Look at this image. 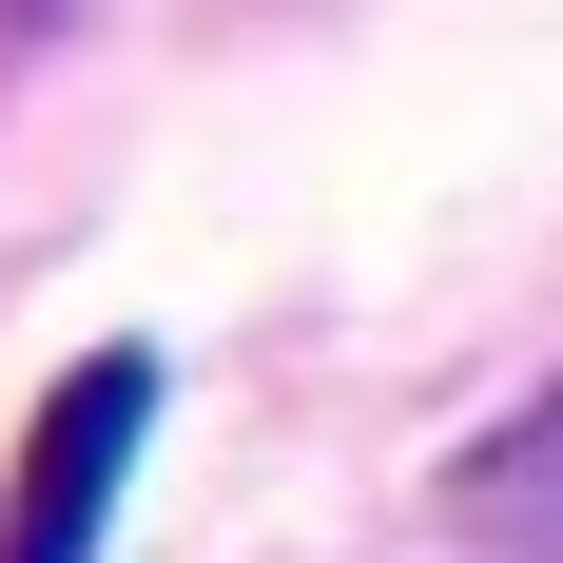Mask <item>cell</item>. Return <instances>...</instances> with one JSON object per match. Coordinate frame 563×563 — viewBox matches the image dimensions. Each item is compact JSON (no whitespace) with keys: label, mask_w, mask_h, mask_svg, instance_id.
I'll return each instance as SVG.
<instances>
[{"label":"cell","mask_w":563,"mask_h":563,"mask_svg":"<svg viewBox=\"0 0 563 563\" xmlns=\"http://www.w3.org/2000/svg\"><path fill=\"white\" fill-rule=\"evenodd\" d=\"M136 428H156V369H78V389L40 408V466H20V544H0V563H98Z\"/></svg>","instance_id":"1"},{"label":"cell","mask_w":563,"mask_h":563,"mask_svg":"<svg viewBox=\"0 0 563 563\" xmlns=\"http://www.w3.org/2000/svg\"><path fill=\"white\" fill-rule=\"evenodd\" d=\"M448 525H466L486 563H563V389H544V408H506V428L448 466Z\"/></svg>","instance_id":"2"}]
</instances>
